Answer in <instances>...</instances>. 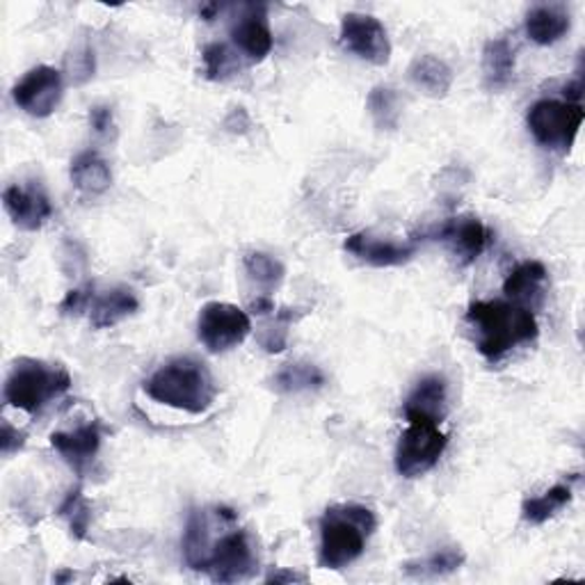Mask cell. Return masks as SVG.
<instances>
[{
    "instance_id": "6da1fadb",
    "label": "cell",
    "mask_w": 585,
    "mask_h": 585,
    "mask_svg": "<svg viewBox=\"0 0 585 585\" xmlns=\"http://www.w3.org/2000/svg\"><path fill=\"white\" fill-rule=\"evenodd\" d=\"M476 348L487 361H500L510 350L537 339L535 314L510 300H478L467 309Z\"/></svg>"
},
{
    "instance_id": "7a4b0ae2",
    "label": "cell",
    "mask_w": 585,
    "mask_h": 585,
    "mask_svg": "<svg viewBox=\"0 0 585 585\" xmlns=\"http://www.w3.org/2000/svg\"><path fill=\"white\" fill-rule=\"evenodd\" d=\"M375 528H378V517L366 506H329L320 517L318 565L334 572L353 565L366 552V542Z\"/></svg>"
},
{
    "instance_id": "3957f363",
    "label": "cell",
    "mask_w": 585,
    "mask_h": 585,
    "mask_svg": "<svg viewBox=\"0 0 585 585\" xmlns=\"http://www.w3.org/2000/svg\"><path fill=\"white\" fill-rule=\"evenodd\" d=\"M142 387L151 400L188 414H204L218 394L211 370L192 357H177L162 364Z\"/></svg>"
},
{
    "instance_id": "277c9868",
    "label": "cell",
    "mask_w": 585,
    "mask_h": 585,
    "mask_svg": "<svg viewBox=\"0 0 585 585\" xmlns=\"http://www.w3.org/2000/svg\"><path fill=\"white\" fill-rule=\"evenodd\" d=\"M71 389V375L62 366L21 357L6 380V400L28 414H37Z\"/></svg>"
},
{
    "instance_id": "5b68a950",
    "label": "cell",
    "mask_w": 585,
    "mask_h": 585,
    "mask_svg": "<svg viewBox=\"0 0 585 585\" xmlns=\"http://www.w3.org/2000/svg\"><path fill=\"white\" fill-rule=\"evenodd\" d=\"M583 119L585 110L581 103L558 99H539L526 115L528 131L537 145L558 153H567L574 147Z\"/></svg>"
},
{
    "instance_id": "8992f818",
    "label": "cell",
    "mask_w": 585,
    "mask_h": 585,
    "mask_svg": "<svg viewBox=\"0 0 585 585\" xmlns=\"http://www.w3.org/2000/svg\"><path fill=\"white\" fill-rule=\"evenodd\" d=\"M448 446L446 433L439 430V424L433 419H407L396 446V472L403 478H422L444 455Z\"/></svg>"
},
{
    "instance_id": "52a82bcc",
    "label": "cell",
    "mask_w": 585,
    "mask_h": 585,
    "mask_svg": "<svg viewBox=\"0 0 585 585\" xmlns=\"http://www.w3.org/2000/svg\"><path fill=\"white\" fill-rule=\"evenodd\" d=\"M204 572L216 583H238L259 572V556L255 539L247 531L234 528L214 542Z\"/></svg>"
},
{
    "instance_id": "ba28073f",
    "label": "cell",
    "mask_w": 585,
    "mask_h": 585,
    "mask_svg": "<svg viewBox=\"0 0 585 585\" xmlns=\"http://www.w3.org/2000/svg\"><path fill=\"white\" fill-rule=\"evenodd\" d=\"M249 331H252V320L247 311L229 303H206L197 318L199 341L216 355L240 346Z\"/></svg>"
},
{
    "instance_id": "9c48e42d",
    "label": "cell",
    "mask_w": 585,
    "mask_h": 585,
    "mask_svg": "<svg viewBox=\"0 0 585 585\" xmlns=\"http://www.w3.org/2000/svg\"><path fill=\"white\" fill-rule=\"evenodd\" d=\"M62 90V73L56 67L39 65L32 67L12 88V99L26 115L44 119L51 117L60 106Z\"/></svg>"
},
{
    "instance_id": "30bf717a",
    "label": "cell",
    "mask_w": 585,
    "mask_h": 585,
    "mask_svg": "<svg viewBox=\"0 0 585 585\" xmlns=\"http://www.w3.org/2000/svg\"><path fill=\"white\" fill-rule=\"evenodd\" d=\"M341 44L346 51L375 67H385L391 60V41L387 28L380 19L370 14L348 12L341 19Z\"/></svg>"
},
{
    "instance_id": "8fae6325",
    "label": "cell",
    "mask_w": 585,
    "mask_h": 585,
    "mask_svg": "<svg viewBox=\"0 0 585 585\" xmlns=\"http://www.w3.org/2000/svg\"><path fill=\"white\" fill-rule=\"evenodd\" d=\"M344 249L366 266L396 268L409 264L416 257V252H419V238L389 240L370 231H357L346 238Z\"/></svg>"
},
{
    "instance_id": "7c38bea8",
    "label": "cell",
    "mask_w": 585,
    "mask_h": 585,
    "mask_svg": "<svg viewBox=\"0 0 585 585\" xmlns=\"http://www.w3.org/2000/svg\"><path fill=\"white\" fill-rule=\"evenodd\" d=\"M422 238L430 240H442L448 245L450 252L455 255L459 266H472L483 252L492 238L489 229L474 216H463V218H450L442 222L439 227L430 229Z\"/></svg>"
},
{
    "instance_id": "4fadbf2b",
    "label": "cell",
    "mask_w": 585,
    "mask_h": 585,
    "mask_svg": "<svg viewBox=\"0 0 585 585\" xmlns=\"http://www.w3.org/2000/svg\"><path fill=\"white\" fill-rule=\"evenodd\" d=\"M3 204H6V211L12 218V222L23 231L41 229V225L53 216V206L49 201V195L37 184L8 186L3 192Z\"/></svg>"
},
{
    "instance_id": "5bb4252c",
    "label": "cell",
    "mask_w": 585,
    "mask_h": 585,
    "mask_svg": "<svg viewBox=\"0 0 585 585\" xmlns=\"http://www.w3.org/2000/svg\"><path fill=\"white\" fill-rule=\"evenodd\" d=\"M103 439V428L99 422H88L73 430H58L51 435V446L60 453L65 463L82 476L92 465Z\"/></svg>"
},
{
    "instance_id": "9a60e30c",
    "label": "cell",
    "mask_w": 585,
    "mask_h": 585,
    "mask_svg": "<svg viewBox=\"0 0 585 585\" xmlns=\"http://www.w3.org/2000/svg\"><path fill=\"white\" fill-rule=\"evenodd\" d=\"M231 41L249 62H261L272 51V32L266 17V6H252L231 28Z\"/></svg>"
},
{
    "instance_id": "2e32d148",
    "label": "cell",
    "mask_w": 585,
    "mask_h": 585,
    "mask_svg": "<svg viewBox=\"0 0 585 585\" xmlns=\"http://www.w3.org/2000/svg\"><path fill=\"white\" fill-rule=\"evenodd\" d=\"M547 266L542 261H524L519 264L504 281L506 298L519 307L537 309L545 303V288H547Z\"/></svg>"
},
{
    "instance_id": "e0dca14e",
    "label": "cell",
    "mask_w": 585,
    "mask_h": 585,
    "mask_svg": "<svg viewBox=\"0 0 585 585\" xmlns=\"http://www.w3.org/2000/svg\"><path fill=\"white\" fill-rule=\"evenodd\" d=\"M448 385L444 375H426L416 387L409 391L405 400V419H433L437 424L446 416Z\"/></svg>"
},
{
    "instance_id": "ac0fdd59",
    "label": "cell",
    "mask_w": 585,
    "mask_h": 585,
    "mask_svg": "<svg viewBox=\"0 0 585 585\" xmlns=\"http://www.w3.org/2000/svg\"><path fill=\"white\" fill-rule=\"evenodd\" d=\"M140 309L136 292L127 286H115L106 292H95L90 305V323L95 329L115 327L123 318L133 316Z\"/></svg>"
},
{
    "instance_id": "d6986e66",
    "label": "cell",
    "mask_w": 585,
    "mask_h": 585,
    "mask_svg": "<svg viewBox=\"0 0 585 585\" xmlns=\"http://www.w3.org/2000/svg\"><path fill=\"white\" fill-rule=\"evenodd\" d=\"M216 510H192L184 533V561L190 569L204 572L208 554L214 547Z\"/></svg>"
},
{
    "instance_id": "ffe728a7",
    "label": "cell",
    "mask_w": 585,
    "mask_h": 585,
    "mask_svg": "<svg viewBox=\"0 0 585 585\" xmlns=\"http://www.w3.org/2000/svg\"><path fill=\"white\" fill-rule=\"evenodd\" d=\"M515 76V47L508 37L489 39L483 49V78L489 92L510 86Z\"/></svg>"
},
{
    "instance_id": "44dd1931",
    "label": "cell",
    "mask_w": 585,
    "mask_h": 585,
    "mask_svg": "<svg viewBox=\"0 0 585 585\" xmlns=\"http://www.w3.org/2000/svg\"><path fill=\"white\" fill-rule=\"evenodd\" d=\"M526 34L537 47H552L561 41L569 28V12L561 6H537L526 14Z\"/></svg>"
},
{
    "instance_id": "7402d4cb",
    "label": "cell",
    "mask_w": 585,
    "mask_h": 585,
    "mask_svg": "<svg viewBox=\"0 0 585 585\" xmlns=\"http://www.w3.org/2000/svg\"><path fill=\"white\" fill-rule=\"evenodd\" d=\"M71 184L86 197H99L112 186L110 165L97 151H82L71 160Z\"/></svg>"
},
{
    "instance_id": "603a6c76",
    "label": "cell",
    "mask_w": 585,
    "mask_h": 585,
    "mask_svg": "<svg viewBox=\"0 0 585 585\" xmlns=\"http://www.w3.org/2000/svg\"><path fill=\"white\" fill-rule=\"evenodd\" d=\"M578 474L569 476L567 480L554 485L552 489H547L545 494L539 496H531L522 504V519L531 526H539L549 522L552 517H556L565 506L572 504L574 498V485L578 483Z\"/></svg>"
},
{
    "instance_id": "cb8c5ba5",
    "label": "cell",
    "mask_w": 585,
    "mask_h": 585,
    "mask_svg": "<svg viewBox=\"0 0 585 585\" xmlns=\"http://www.w3.org/2000/svg\"><path fill=\"white\" fill-rule=\"evenodd\" d=\"M409 80L419 88L424 95L433 99H442L453 88V69L437 56L424 53L416 56L407 69Z\"/></svg>"
},
{
    "instance_id": "d4e9b609",
    "label": "cell",
    "mask_w": 585,
    "mask_h": 585,
    "mask_svg": "<svg viewBox=\"0 0 585 585\" xmlns=\"http://www.w3.org/2000/svg\"><path fill=\"white\" fill-rule=\"evenodd\" d=\"M325 385V373L309 361L284 364L272 378V387L279 394H303L320 389Z\"/></svg>"
},
{
    "instance_id": "484cf974",
    "label": "cell",
    "mask_w": 585,
    "mask_h": 585,
    "mask_svg": "<svg viewBox=\"0 0 585 585\" xmlns=\"http://www.w3.org/2000/svg\"><path fill=\"white\" fill-rule=\"evenodd\" d=\"M463 565H465L463 552H459L457 547H444V549L433 552L426 558L405 563V574L416 581H435V578H444L457 572Z\"/></svg>"
},
{
    "instance_id": "4316f807",
    "label": "cell",
    "mask_w": 585,
    "mask_h": 585,
    "mask_svg": "<svg viewBox=\"0 0 585 585\" xmlns=\"http://www.w3.org/2000/svg\"><path fill=\"white\" fill-rule=\"evenodd\" d=\"M368 115L373 117V123L380 131H396L400 123V97L391 86H378L373 88L366 101Z\"/></svg>"
},
{
    "instance_id": "83f0119b",
    "label": "cell",
    "mask_w": 585,
    "mask_h": 585,
    "mask_svg": "<svg viewBox=\"0 0 585 585\" xmlns=\"http://www.w3.org/2000/svg\"><path fill=\"white\" fill-rule=\"evenodd\" d=\"M242 266H245L249 281L257 284L266 292V296L281 286L284 275H286L281 261H277L275 257H270L266 252H249L242 259Z\"/></svg>"
},
{
    "instance_id": "f1b7e54d",
    "label": "cell",
    "mask_w": 585,
    "mask_h": 585,
    "mask_svg": "<svg viewBox=\"0 0 585 585\" xmlns=\"http://www.w3.org/2000/svg\"><path fill=\"white\" fill-rule=\"evenodd\" d=\"M300 318H303V311H298V309H279L272 320H268L259 327V331H257L259 346L270 355L284 353L286 344H288V327Z\"/></svg>"
},
{
    "instance_id": "f546056e",
    "label": "cell",
    "mask_w": 585,
    "mask_h": 585,
    "mask_svg": "<svg viewBox=\"0 0 585 585\" xmlns=\"http://www.w3.org/2000/svg\"><path fill=\"white\" fill-rule=\"evenodd\" d=\"M201 60H204V76L214 82H225L240 69L238 51H231L227 44H222V41L208 44L201 53Z\"/></svg>"
},
{
    "instance_id": "4dcf8cb0",
    "label": "cell",
    "mask_w": 585,
    "mask_h": 585,
    "mask_svg": "<svg viewBox=\"0 0 585 585\" xmlns=\"http://www.w3.org/2000/svg\"><path fill=\"white\" fill-rule=\"evenodd\" d=\"M58 515L69 522L71 535L76 539L88 537V531L92 524V510H90V504L86 500V496H82L80 487H76L67 494V498L62 500V506L58 508Z\"/></svg>"
},
{
    "instance_id": "1f68e13d",
    "label": "cell",
    "mask_w": 585,
    "mask_h": 585,
    "mask_svg": "<svg viewBox=\"0 0 585 585\" xmlns=\"http://www.w3.org/2000/svg\"><path fill=\"white\" fill-rule=\"evenodd\" d=\"M92 298H95V286L92 284L86 288H73L67 292L65 300L60 303V311L65 316H78L82 311H90Z\"/></svg>"
},
{
    "instance_id": "d6a6232c",
    "label": "cell",
    "mask_w": 585,
    "mask_h": 585,
    "mask_svg": "<svg viewBox=\"0 0 585 585\" xmlns=\"http://www.w3.org/2000/svg\"><path fill=\"white\" fill-rule=\"evenodd\" d=\"M67 65L71 71V80L76 82V86H80V82H86L95 73V53L90 49H82Z\"/></svg>"
},
{
    "instance_id": "836d02e7",
    "label": "cell",
    "mask_w": 585,
    "mask_h": 585,
    "mask_svg": "<svg viewBox=\"0 0 585 585\" xmlns=\"http://www.w3.org/2000/svg\"><path fill=\"white\" fill-rule=\"evenodd\" d=\"M26 444V433H19L12 428L8 422H3V430H0V448H3V455H12Z\"/></svg>"
},
{
    "instance_id": "e575fe53",
    "label": "cell",
    "mask_w": 585,
    "mask_h": 585,
    "mask_svg": "<svg viewBox=\"0 0 585 585\" xmlns=\"http://www.w3.org/2000/svg\"><path fill=\"white\" fill-rule=\"evenodd\" d=\"M90 123L99 136H106L112 129V110L108 106H95L90 110Z\"/></svg>"
},
{
    "instance_id": "d590c367",
    "label": "cell",
    "mask_w": 585,
    "mask_h": 585,
    "mask_svg": "<svg viewBox=\"0 0 585 585\" xmlns=\"http://www.w3.org/2000/svg\"><path fill=\"white\" fill-rule=\"evenodd\" d=\"M307 576L296 574V572H272L266 583H305Z\"/></svg>"
},
{
    "instance_id": "8d00e7d4",
    "label": "cell",
    "mask_w": 585,
    "mask_h": 585,
    "mask_svg": "<svg viewBox=\"0 0 585 585\" xmlns=\"http://www.w3.org/2000/svg\"><path fill=\"white\" fill-rule=\"evenodd\" d=\"M252 311H255V314H270V311H275V303H272L268 296L257 298V300L252 303Z\"/></svg>"
}]
</instances>
